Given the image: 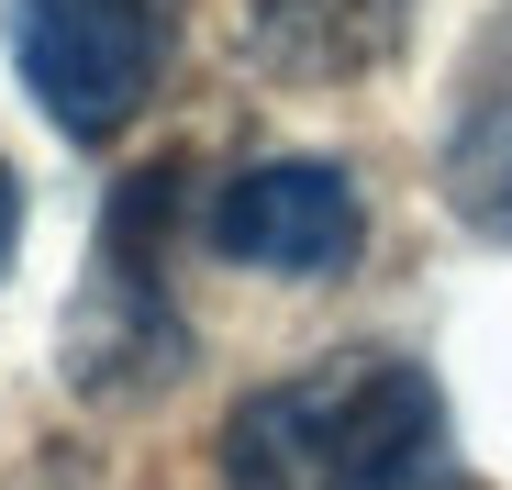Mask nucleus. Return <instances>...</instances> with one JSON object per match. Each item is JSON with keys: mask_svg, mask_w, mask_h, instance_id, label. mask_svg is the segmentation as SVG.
I'll use <instances>...</instances> for the list:
<instances>
[{"mask_svg": "<svg viewBox=\"0 0 512 490\" xmlns=\"http://www.w3.org/2000/svg\"><path fill=\"white\" fill-rule=\"evenodd\" d=\"M223 490H457V424L435 368L323 357L223 413Z\"/></svg>", "mask_w": 512, "mask_h": 490, "instance_id": "nucleus-1", "label": "nucleus"}, {"mask_svg": "<svg viewBox=\"0 0 512 490\" xmlns=\"http://www.w3.org/2000/svg\"><path fill=\"white\" fill-rule=\"evenodd\" d=\"M179 201H190V168H179V156L134 168V179L101 201L90 290H78L67 335H56L67 390H90V401H156V390H179L190 323H179V301H167V234H179Z\"/></svg>", "mask_w": 512, "mask_h": 490, "instance_id": "nucleus-2", "label": "nucleus"}, {"mask_svg": "<svg viewBox=\"0 0 512 490\" xmlns=\"http://www.w3.org/2000/svg\"><path fill=\"white\" fill-rule=\"evenodd\" d=\"M12 67L67 145H112L167 67V0H12Z\"/></svg>", "mask_w": 512, "mask_h": 490, "instance_id": "nucleus-3", "label": "nucleus"}, {"mask_svg": "<svg viewBox=\"0 0 512 490\" xmlns=\"http://www.w3.org/2000/svg\"><path fill=\"white\" fill-rule=\"evenodd\" d=\"M201 234H212V257L268 268V279H346L357 245H368V201L323 156H268V168H234L212 190Z\"/></svg>", "mask_w": 512, "mask_h": 490, "instance_id": "nucleus-4", "label": "nucleus"}, {"mask_svg": "<svg viewBox=\"0 0 512 490\" xmlns=\"http://www.w3.org/2000/svg\"><path fill=\"white\" fill-rule=\"evenodd\" d=\"M401 34H412V0H245V56L290 90H334V78L390 67Z\"/></svg>", "mask_w": 512, "mask_h": 490, "instance_id": "nucleus-5", "label": "nucleus"}, {"mask_svg": "<svg viewBox=\"0 0 512 490\" xmlns=\"http://www.w3.org/2000/svg\"><path fill=\"white\" fill-rule=\"evenodd\" d=\"M446 179H457V212H468L490 245H512V101L457 134V168H446Z\"/></svg>", "mask_w": 512, "mask_h": 490, "instance_id": "nucleus-6", "label": "nucleus"}, {"mask_svg": "<svg viewBox=\"0 0 512 490\" xmlns=\"http://www.w3.org/2000/svg\"><path fill=\"white\" fill-rule=\"evenodd\" d=\"M23 257V179H12V156H0V279H12Z\"/></svg>", "mask_w": 512, "mask_h": 490, "instance_id": "nucleus-7", "label": "nucleus"}]
</instances>
